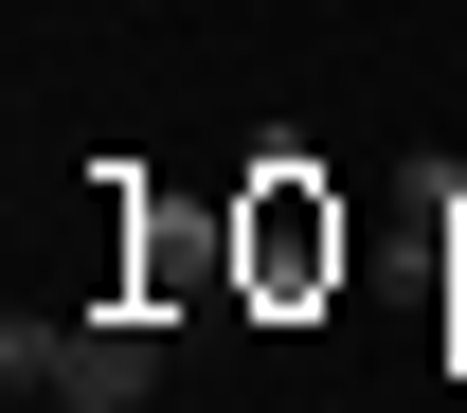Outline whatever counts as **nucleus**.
<instances>
[{
  "label": "nucleus",
  "mask_w": 467,
  "mask_h": 413,
  "mask_svg": "<svg viewBox=\"0 0 467 413\" xmlns=\"http://www.w3.org/2000/svg\"><path fill=\"white\" fill-rule=\"evenodd\" d=\"M0 377H18V396H72V413H144V396H162V324H126V305L0 324Z\"/></svg>",
  "instance_id": "f257e3e1"
}]
</instances>
